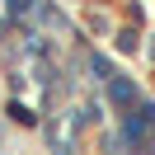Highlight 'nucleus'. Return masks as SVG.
<instances>
[{
	"mask_svg": "<svg viewBox=\"0 0 155 155\" xmlns=\"http://www.w3.org/2000/svg\"><path fill=\"white\" fill-rule=\"evenodd\" d=\"M108 94H113V104H132V99H136V89L127 85V80H113V89H108Z\"/></svg>",
	"mask_w": 155,
	"mask_h": 155,
	"instance_id": "1",
	"label": "nucleus"
},
{
	"mask_svg": "<svg viewBox=\"0 0 155 155\" xmlns=\"http://www.w3.org/2000/svg\"><path fill=\"white\" fill-rule=\"evenodd\" d=\"M28 5H33V0H10V10H14V14H28Z\"/></svg>",
	"mask_w": 155,
	"mask_h": 155,
	"instance_id": "2",
	"label": "nucleus"
}]
</instances>
